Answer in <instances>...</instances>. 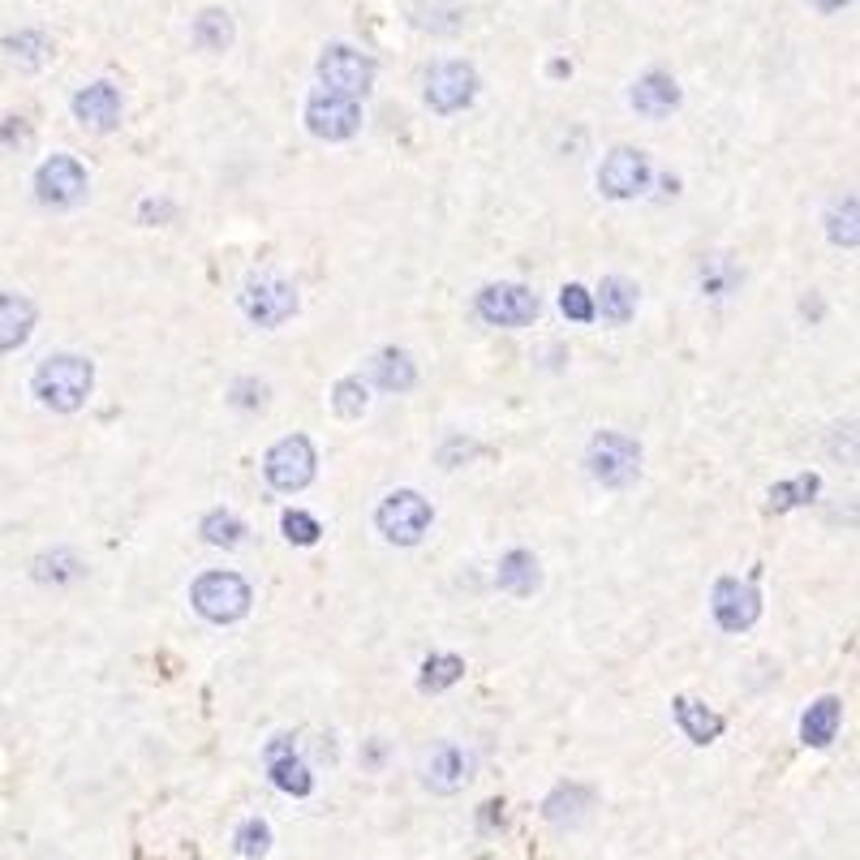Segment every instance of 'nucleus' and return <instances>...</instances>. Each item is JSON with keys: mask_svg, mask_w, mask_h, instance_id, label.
<instances>
[{"mask_svg": "<svg viewBox=\"0 0 860 860\" xmlns=\"http://www.w3.org/2000/svg\"><path fill=\"white\" fill-rule=\"evenodd\" d=\"M370 405V397H366V383L361 379H340L336 388H332V409L340 413V417H361Z\"/></svg>", "mask_w": 860, "mask_h": 860, "instance_id": "nucleus-31", "label": "nucleus"}, {"mask_svg": "<svg viewBox=\"0 0 860 860\" xmlns=\"http://www.w3.org/2000/svg\"><path fill=\"white\" fill-rule=\"evenodd\" d=\"M710 611H714L718 628H727V633H745V628H753V624H758L761 594L753 590V581L718 577V581H714V594H710Z\"/></svg>", "mask_w": 860, "mask_h": 860, "instance_id": "nucleus-10", "label": "nucleus"}, {"mask_svg": "<svg viewBox=\"0 0 860 860\" xmlns=\"http://www.w3.org/2000/svg\"><path fill=\"white\" fill-rule=\"evenodd\" d=\"M375 383L383 388V392H409L413 383H417V366H413V357L405 349H383V354L375 357Z\"/></svg>", "mask_w": 860, "mask_h": 860, "instance_id": "nucleus-24", "label": "nucleus"}, {"mask_svg": "<svg viewBox=\"0 0 860 860\" xmlns=\"http://www.w3.org/2000/svg\"><path fill=\"white\" fill-rule=\"evenodd\" d=\"M314 448H310V439L305 435H289V439H280V444H271V453L263 456V473H267V482L276 487V491H284V495H298L305 491L310 482H314Z\"/></svg>", "mask_w": 860, "mask_h": 860, "instance_id": "nucleus-6", "label": "nucleus"}, {"mask_svg": "<svg viewBox=\"0 0 860 860\" xmlns=\"http://www.w3.org/2000/svg\"><path fill=\"white\" fill-rule=\"evenodd\" d=\"M585 465H590V478L603 482V487H633L637 473H641V444L624 431H599L590 439V453H585Z\"/></svg>", "mask_w": 860, "mask_h": 860, "instance_id": "nucleus-2", "label": "nucleus"}, {"mask_svg": "<svg viewBox=\"0 0 860 860\" xmlns=\"http://www.w3.org/2000/svg\"><path fill=\"white\" fill-rule=\"evenodd\" d=\"M599 190L615 203L646 194L650 190V155L637 152V147H615L599 168Z\"/></svg>", "mask_w": 860, "mask_h": 860, "instance_id": "nucleus-9", "label": "nucleus"}, {"mask_svg": "<svg viewBox=\"0 0 860 860\" xmlns=\"http://www.w3.org/2000/svg\"><path fill=\"white\" fill-rule=\"evenodd\" d=\"M228 401L237 409H246V413H250V409H263L267 405V383H258V379H237Z\"/></svg>", "mask_w": 860, "mask_h": 860, "instance_id": "nucleus-36", "label": "nucleus"}, {"mask_svg": "<svg viewBox=\"0 0 860 860\" xmlns=\"http://www.w3.org/2000/svg\"><path fill=\"white\" fill-rule=\"evenodd\" d=\"M478 319L491 327H525L538 319V293L525 284H487L478 293Z\"/></svg>", "mask_w": 860, "mask_h": 860, "instance_id": "nucleus-12", "label": "nucleus"}, {"mask_svg": "<svg viewBox=\"0 0 860 860\" xmlns=\"http://www.w3.org/2000/svg\"><path fill=\"white\" fill-rule=\"evenodd\" d=\"M839 723H844V702H839V697H817V702L805 710V718H801V740H805L809 749H826V745H835Z\"/></svg>", "mask_w": 860, "mask_h": 860, "instance_id": "nucleus-19", "label": "nucleus"}, {"mask_svg": "<svg viewBox=\"0 0 860 860\" xmlns=\"http://www.w3.org/2000/svg\"><path fill=\"white\" fill-rule=\"evenodd\" d=\"M594 314H603L607 323L624 327L633 314H637V284L624 280V276H607L594 293Z\"/></svg>", "mask_w": 860, "mask_h": 860, "instance_id": "nucleus-20", "label": "nucleus"}, {"mask_svg": "<svg viewBox=\"0 0 860 860\" xmlns=\"http://www.w3.org/2000/svg\"><path fill=\"white\" fill-rule=\"evenodd\" d=\"M35 194L48 206H74L87 199V168L74 155H52L35 172Z\"/></svg>", "mask_w": 860, "mask_h": 860, "instance_id": "nucleus-13", "label": "nucleus"}, {"mask_svg": "<svg viewBox=\"0 0 860 860\" xmlns=\"http://www.w3.org/2000/svg\"><path fill=\"white\" fill-rule=\"evenodd\" d=\"M478 87L482 82H478V69L473 65H465V60H439L426 74V103L435 112L453 116V112H465L469 103L478 100Z\"/></svg>", "mask_w": 860, "mask_h": 860, "instance_id": "nucleus-8", "label": "nucleus"}, {"mask_svg": "<svg viewBox=\"0 0 860 860\" xmlns=\"http://www.w3.org/2000/svg\"><path fill=\"white\" fill-rule=\"evenodd\" d=\"M203 538L211 547H242L246 538V521L233 512H206L203 516Z\"/></svg>", "mask_w": 860, "mask_h": 860, "instance_id": "nucleus-28", "label": "nucleus"}, {"mask_svg": "<svg viewBox=\"0 0 860 860\" xmlns=\"http://www.w3.org/2000/svg\"><path fill=\"white\" fill-rule=\"evenodd\" d=\"M809 4H813V9H822V13H839L848 0H809Z\"/></svg>", "mask_w": 860, "mask_h": 860, "instance_id": "nucleus-37", "label": "nucleus"}, {"mask_svg": "<svg viewBox=\"0 0 860 860\" xmlns=\"http://www.w3.org/2000/svg\"><path fill=\"white\" fill-rule=\"evenodd\" d=\"M473 779V753H465L460 745H439L431 761H426V788L439 796H453Z\"/></svg>", "mask_w": 860, "mask_h": 860, "instance_id": "nucleus-17", "label": "nucleus"}, {"mask_svg": "<svg viewBox=\"0 0 860 860\" xmlns=\"http://www.w3.org/2000/svg\"><path fill=\"white\" fill-rule=\"evenodd\" d=\"M822 491V478L817 473H801V478H788L779 487H770V512H792L801 504H813V495Z\"/></svg>", "mask_w": 860, "mask_h": 860, "instance_id": "nucleus-26", "label": "nucleus"}, {"mask_svg": "<svg viewBox=\"0 0 860 860\" xmlns=\"http://www.w3.org/2000/svg\"><path fill=\"white\" fill-rule=\"evenodd\" d=\"M31 388L40 397V405L56 409V413H78L96 388V366L78 354H52L40 361Z\"/></svg>", "mask_w": 860, "mask_h": 860, "instance_id": "nucleus-1", "label": "nucleus"}, {"mask_svg": "<svg viewBox=\"0 0 860 860\" xmlns=\"http://www.w3.org/2000/svg\"><path fill=\"white\" fill-rule=\"evenodd\" d=\"M190 603L211 624H237L250 611L254 594L237 572H203L190 590Z\"/></svg>", "mask_w": 860, "mask_h": 860, "instance_id": "nucleus-3", "label": "nucleus"}, {"mask_svg": "<svg viewBox=\"0 0 860 860\" xmlns=\"http://www.w3.org/2000/svg\"><path fill=\"white\" fill-rule=\"evenodd\" d=\"M460 675H465V658H456V655H431L426 662H422L417 689H422V693H444V689H453Z\"/></svg>", "mask_w": 860, "mask_h": 860, "instance_id": "nucleus-27", "label": "nucleus"}, {"mask_svg": "<svg viewBox=\"0 0 860 860\" xmlns=\"http://www.w3.org/2000/svg\"><path fill=\"white\" fill-rule=\"evenodd\" d=\"M4 52L13 56V60H22V65H44L48 60V52H52V44H48V35L44 31H22V35H9L4 40Z\"/></svg>", "mask_w": 860, "mask_h": 860, "instance_id": "nucleus-29", "label": "nucleus"}, {"mask_svg": "<svg viewBox=\"0 0 860 860\" xmlns=\"http://www.w3.org/2000/svg\"><path fill=\"white\" fill-rule=\"evenodd\" d=\"M736 280H740V271L723 254H714V258L702 263V293H710V298H727L736 289Z\"/></svg>", "mask_w": 860, "mask_h": 860, "instance_id": "nucleus-30", "label": "nucleus"}, {"mask_svg": "<svg viewBox=\"0 0 860 860\" xmlns=\"http://www.w3.org/2000/svg\"><path fill=\"white\" fill-rule=\"evenodd\" d=\"M551 74H556V78H563V74H572V65H563V60H551Z\"/></svg>", "mask_w": 860, "mask_h": 860, "instance_id": "nucleus-38", "label": "nucleus"}, {"mask_svg": "<svg viewBox=\"0 0 860 860\" xmlns=\"http://www.w3.org/2000/svg\"><path fill=\"white\" fill-rule=\"evenodd\" d=\"M628 103L641 112V116H650V121H662V116H671L675 108H680V87H675V78L671 74H662V69H650V74H641L637 82H633V91H628Z\"/></svg>", "mask_w": 860, "mask_h": 860, "instance_id": "nucleus-16", "label": "nucleus"}, {"mask_svg": "<svg viewBox=\"0 0 860 860\" xmlns=\"http://www.w3.org/2000/svg\"><path fill=\"white\" fill-rule=\"evenodd\" d=\"M237 852H242V857H250V860L267 857V852H271V826H267V822H258V817L242 822V826H237Z\"/></svg>", "mask_w": 860, "mask_h": 860, "instance_id": "nucleus-32", "label": "nucleus"}, {"mask_svg": "<svg viewBox=\"0 0 860 860\" xmlns=\"http://www.w3.org/2000/svg\"><path fill=\"white\" fill-rule=\"evenodd\" d=\"M431 521H435V512H431V504H426L417 491H392V495L379 504V512H375L379 534H383L388 543H397V547H417V543L426 538Z\"/></svg>", "mask_w": 860, "mask_h": 860, "instance_id": "nucleus-4", "label": "nucleus"}, {"mask_svg": "<svg viewBox=\"0 0 860 860\" xmlns=\"http://www.w3.org/2000/svg\"><path fill=\"white\" fill-rule=\"evenodd\" d=\"M194 44L203 52H228L233 48V18L224 9H203L194 18Z\"/></svg>", "mask_w": 860, "mask_h": 860, "instance_id": "nucleus-25", "label": "nucleus"}, {"mask_svg": "<svg viewBox=\"0 0 860 860\" xmlns=\"http://www.w3.org/2000/svg\"><path fill=\"white\" fill-rule=\"evenodd\" d=\"M267 774H271V783H276L284 796H310V792H314V774H310V766L298 758V749H293L289 736H276V740L267 745Z\"/></svg>", "mask_w": 860, "mask_h": 860, "instance_id": "nucleus-15", "label": "nucleus"}, {"mask_svg": "<svg viewBox=\"0 0 860 860\" xmlns=\"http://www.w3.org/2000/svg\"><path fill=\"white\" fill-rule=\"evenodd\" d=\"M242 310L250 314V323H258V327H280L284 319L298 314V289L289 280H280V276H258L242 293Z\"/></svg>", "mask_w": 860, "mask_h": 860, "instance_id": "nucleus-11", "label": "nucleus"}, {"mask_svg": "<svg viewBox=\"0 0 860 860\" xmlns=\"http://www.w3.org/2000/svg\"><path fill=\"white\" fill-rule=\"evenodd\" d=\"M305 130L323 143H345L361 130V108L349 96H336V91H314L305 100Z\"/></svg>", "mask_w": 860, "mask_h": 860, "instance_id": "nucleus-7", "label": "nucleus"}, {"mask_svg": "<svg viewBox=\"0 0 860 860\" xmlns=\"http://www.w3.org/2000/svg\"><path fill=\"white\" fill-rule=\"evenodd\" d=\"M590 801H594L590 788H581V783H559L556 792L547 796V805H543V817H547L551 826H572V822L585 817Z\"/></svg>", "mask_w": 860, "mask_h": 860, "instance_id": "nucleus-23", "label": "nucleus"}, {"mask_svg": "<svg viewBox=\"0 0 860 860\" xmlns=\"http://www.w3.org/2000/svg\"><path fill=\"white\" fill-rule=\"evenodd\" d=\"M35 332V305L22 293H0V354H13Z\"/></svg>", "mask_w": 860, "mask_h": 860, "instance_id": "nucleus-18", "label": "nucleus"}, {"mask_svg": "<svg viewBox=\"0 0 860 860\" xmlns=\"http://www.w3.org/2000/svg\"><path fill=\"white\" fill-rule=\"evenodd\" d=\"M280 529H284V538H289L293 547H314V543H319V534H323V529H319V521H314L310 512H298V507H293V512H284Z\"/></svg>", "mask_w": 860, "mask_h": 860, "instance_id": "nucleus-33", "label": "nucleus"}, {"mask_svg": "<svg viewBox=\"0 0 860 860\" xmlns=\"http://www.w3.org/2000/svg\"><path fill=\"white\" fill-rule=\"evenodd\" d=\"M826 233H830L835 246H848V250L857 246V199H848L844 206L830 211V228Z\"/></svg>", "mask_w": 860, "mask_h": 860, "instance_id": "nucleus-34", "label": "nucleus"}, {"mask_svg": "<svg viewBox=\"0 0 860 860\" xmlns=\"http://www.w3.org/2000/svg\"><path fill=\"white\" fill-rule=\"evenodd\" d=\"M495 581H500V590L516 594V599L534 594V590H538V581H543V572H538V559L529 556V551H507V556L500 559V572H495Z\"/></svg>", "mask_w": 860, "mask_h": 860, "instance_id": "nucleus-22", "label": "nucleus"}, {"mask_svg": "<svg viewBox=\"0 0 860 860\" xmlns=\"http://www.w3.org/2000/svg\"><path fill=\"white\" fill-rule=\"evenodd\" d=\"M671 706H675V723H680V731H684L693 745H714V740L723 736V714H714L710 706L693 702V697H675Z\"/></svg>", "mask_w": 860, "mask_h": 860, "instance_id": "nucleus-21", "label": "nucleus"}, {"mask_svg": "<svg viewBox=\"0 0 860 860\" xmlns=\"http://www.w3.org/2000/svg\"><path fill=\"white\" fill-rule=\"evenodd\" d=\"M559 310H563L572 323H590V319H594V293L581 289V284H563V289H559Z\"/></svg>", "mask_w": 860, "mask_h": 860, "instance_id": "nucleus-35", "label": "nucleus"}, {"mask_svg": "<svg viewBox=\"0 0 860 860\" xmlns=\"http://www.w3.org/2000/svg\"><path fill=\"white\" fill-rule=\"evenodd\" d=\"M319 82H323V91L357 100L375 87V60L366 52L349 48V44H332L319 56Z\"/></svg>", "mask_w": 860, "mask_h": 860, "instance_id": "nucleus-5", "label": "nucleus"}, {"mask_svg": "<svg viewBox=\"0 0 860 860\" xmlns=\"http://www.w3.org/2000/svg\"><path fill=\"white\" fill-rule=\"evenodd\" d=\"M121 91L112 87V82H91V87H82L78 96H74V116H78V125L82 130H91V134H108V130H116L121 125Z\"/></svg>", "mask_w": 860, "mask_h": 860, "instance_id": "nucleus-14", "label": "nucleus"}]
</instances>
